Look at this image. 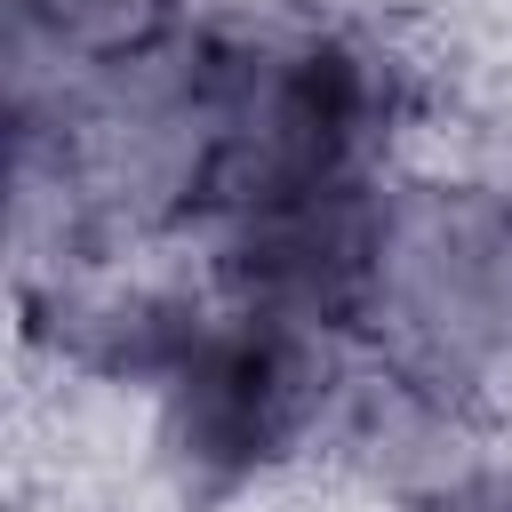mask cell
Listing matches in <instances>:
<instances>
[{
    "label": "cell",
    "mask_w": 512,
    "mask_h": 512,
    "mask_svg": "<svg viewBox=\"0 0 512 512\" xmlns=\"http://www.w3.org/2000/svg\"><path fill=\"white\" fill-rule=\"evenodd\" d=\"M320 344L312 320L248 304L224 320H192L168 344V448L200 488H232L272 464L304 416L320 408Z\"/></svg>",
    "instance_id": "6da1fadb"
},
{
    "label": "cell",
    "mask_w": 512,
    "mask_h": 512,
    "mask_svg": "<svg viewBox=\"0 0 512 512\" xmlns=\"http://www.w3.org/2000/svg\"><path fill=\"white\" fill-rule=\"evenodd\" d=\"M440 512H512V480H480V488H464V496L440 504Z\"/></svg>",
    "instance_id": "7a4b0ae2"
}]
</instances>
